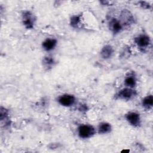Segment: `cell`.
Here are the masks:
<instances>
[{
  "label": "cell",
  "instance_id": "cell-1",
  "mask_svg": "<svg viewBox=\"0 0 153 153\" xmlns=\"http://www.w3.org/2000/svg\"><path fill=\"white\" fill-rule=\"evenodd\" d=\"M96 133L95 128L89 124H82L78 128V134L80 138L88 139L92 137Z\"/></svg>",
  "mask_w": 153,
  "mask_h": 153
},
{
  "label": "cell",
  "instance_id": "cell-2",
  "mask_svg": "<svg viewBox=\"0 0 153 153\" xmlns=\"http://www.w3.org/2000/svg\"><path fill=\"white\" fill-rule=\"evenodd\" d=\"M136 91L133 88L126 87L117 93L116 97L121 100H129L136 96Z\"/></svg>",
  "mask_w": 153,
  "mask_h": 153
},
{
  "label": "cell",
  "instance_id": "cell-3",
  "mask_svg": "<svg viewBox=\"0 0 153 153\" xmlns=\"http://www.w3.org/2000/svg\"><path fill=\"white\" fill-rule=\"evenodd\" d=\"M22 19L23 25L26 29L33 28L35 23V17L33 14L29 11H24L22 14Z\"/></svg>",
  "mask_w": 153,
  "mask_h": 153
},
{
  "label": "cell",
  "instance_id": "cell-4",
  "mask_svg": "<svg viewBox=\"0 0 153 153\" xmlns=\"http://www.w3.org/2000/svg\"><path fill=\"white\" fill-rule=\"evenodd\" d=\"M120 19L121 24L124 26H129L134 22V18L133 14L128 10L124 9L120 14Z\"/></svg>",
  "mask_w": 153,
  "mask_h": 153
},
{
  "label": "cell",
  "instance_id": "cell-5",
  "mask_svg": "<svg viewBox=\"0 0 153 153\" xmlns=\"http://www.w3.org/2000/svg\"><path fill=\"white\" fill-rule=\"evenodd\" d=\"M134 42L139 48L146 49L151 45V40L147 35L142 34L134 38Z\"/></svg>",
  "mask_w": 153,
  "mask_h": 153
},
{
  "label": "cell",
  "instance_id": "cell-6",
  "mask_svg": "<svg viewBox=\"0 0 153 153\" xmlns=\"http://www.w3.org/2000/svg\"><path fill=\"white\" fill-rule=\"evenodd\" d=\"M126 121L133 127H138L141 124V118L140 114L136 112H129L126 115Z\"/></svg>",
  "mask_w": 153,
  "mask_h": 153
},
{
  "label": "cell",
  "instance_id": "cell-7",
  "mask_svg": "<svg viewBox=\"0 0 153 153\" xmlns=\"http://www.w3.org/2000/svg\"><path fill=\"white\" fill-rule=\"evenodd\" d=\"M108 25L109 30L114 35L119 33L123 28V26L120 20L114 17H111L109 19Z\"/></svg>",
  "mask_w": 153,
  "mask_h": 153
},
{
  "label": "cell",
  "instance_id": "cell-8",
  "mask_svg": "<svg viewBox=\"0 0 153 153\" xmlns=\"http://www.w3.org/2000/svg\"><path fill=\"white\" fill-rule=\"evenodd\" d=\"M57 101L59 103L65 107H70L72 106L75 102V97L74 95L69 94H65L60 96Z\"/></svg>",
  "mask_w": 153,
  "mask_h": 153
},
{
  "label": "cell",
  "instance_id": "cell-9",
  "mask_svg": "<svg viewBox=\"0 0 153 153\" xmlns=\"http://www.w3.org/2000/svg\"><path fill=\"white\" fill-rule=\"evenodd\" d=\"M57 41L54 38H47L42 43V48L47 51H50L55 48Z\"/></svg>",
  "mask_w": 153,
  "mask_h": 153
},
{
  "label": "cell",
  "instance_id": "cell-10",
  "mask_svg": "<svg viewBox=\"0 0 153 153\" xmlns=\"http://www.w3.org/2000/svg\"><path fill=\"white\" fill-rule=\"evenodd\" d=\"M114 53V48L110 45H104L100 50V56L103 59H108L111 58Z\"/></svg>",
  "mask_w": 153,
  "mask_h": 153
},
{
  "label": "cell",
  "instance_id": "cell-11",
  "mask_svg": "<svg viewBox=\"0 0 153 153\" xmlns=\"http://www.w3.org/2000/svg\"><path fill=\"white\" fill-rule=\"evenodd\" d=\"M112 130L111 124L107 122L100 123L97 127V132L99 134H103L109 133Z\"/></svg>",
  "mask_w": 153,
  "mask_h": 153
},
{
  "label": "cell",
  "instance_id": "cell-12",
  "mask_svg": "<svg viewBox=\"0 0 153 153\" xmlns=\"http://www.w3.org/2000/svg\"><path fill=\"white\" fill-rule=\"evenodd\" d=\"M142 106L147 109L150 110L152 109L153 106V96L152 94L148 95L145 96L142 100Z\"/></svg>",
  "mask_w": 153,
  "mask_h": 153
},
{
  "label": "cell",
  "instance_id": "cell-13",
  "mask_svg": "<svg viewBox=\"0 0 153 153\" xmlns=\"http://www.w3.org/2000/svg\"><path fill=\"white\" fill-rule=\"evenodd\" d=\"M136 79L133 74H129L124 79V84L126 87L133 88L136 85Z\"/></svg>",
  "mask_w": 153,
  "mask_h": 153
},
{
  "label": "cell",
  "instance_id": "cell-14",
  "mask_svg": "<svg viewBox=\"0 0 153 153\" xmlns=\"http://www.w3.org/2000/svg\"><path fill=\"white\" fill-rule=\"evenodd\" d=\"M81 22V15H74L70 19V25L74 28L78 27Z\"/></svg>",
  "mask_w": 153,
  "mask_h": 153
},
{
  "label": "cell",
  "instance_id": "cell-15",
  "mask_svg": "<svg viewBox=\"0 0 153 153\" xmlns=\"http://www.w3.org/2000/svg\"><path fill=\"white\" fill-rule=\"evenodd\" d=\"M43 63L44 65H45L47 66H50L53 65L54 63V59L50 56H47L45 57L43 59Z\"/></svg>",
  "mask_w": 153,
  "mask_h": 153
},
{
  "label": "cell",
  "instance_id": "cell-16",
  "mask_svg": "<svg viewBox=\"0 0 153 153\" xmlns=\"http://www.w3.org/2000/svg\"><path fill=\"white\" fill-rule=\"evenodd\" d=\"M138 4H139V5L141 7H142L144 9H149V8H151V5L148 2L139 1V2H138Z\"/></svg>",
  "mask_w": 153,
  "mask_h": 153
}]
</instances>
